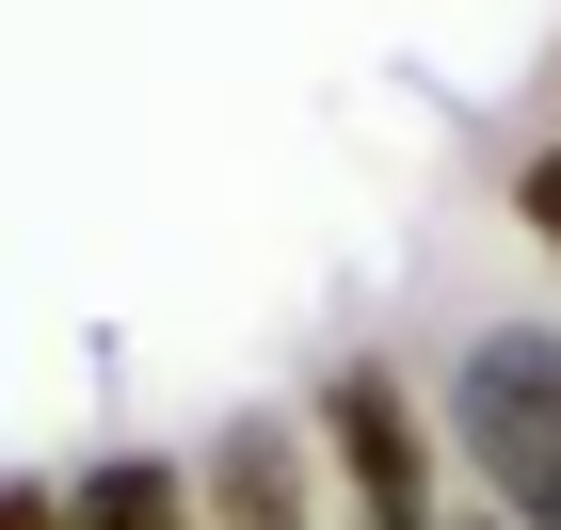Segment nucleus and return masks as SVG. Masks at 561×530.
Here are the masks:
<instances>
[{
  "label": "nucleus",
  "mask_w": 561,
  "mask_h": 530,
  "mask_svg": "<svg viewBox=\"0 0 561 530\" xmlns=\"http://www.w3.org/2000/svg\"><path fill=\"white\" fill-rule=\"evenodd\" d=\"M514 225L561 258V145H529V161H514Z\"/></svg>",
  "instance_id": "20e7f679"
},
{
  "label": "nucleus",
  "mask_w": 561,
  "mask_h": 530,
  "mask_svg": "<svg viewBox=\"0 0 561 530\" xmlns=\"http://www.w3.org/2000/svg\"><path fill=\"white\" fill-rule=\"evenodd\" d=\"M497 530H514V515H497Z\"/></svg>",
  "instance_id": "423d86ee"
},
{
  "label": "nucleus",
  "mask_w": 561,
  "mask_h": 530,
  "mask_svg": "<svg viewBox=\"0 0 561 530\" xmlns=\"http://www.w3.org/2000/svg\"><path fill=\"white\" fill-rule=\"evenodd\" d=\"M65 515L81 530H209V498H193V466H161V450H96L81 483H65Z\"/></svg>",
  "instance_id": "7ed1b4c3"
},
{
  "label": "nucleus",
  "mask_w": 561,
  "mask_h": 530,
  "mask_svg": "<svg viewBox=\"0 0 561 530\" xmlns=\"http://www.w3.org/2000/svg\"><path fill=\"white\" fill-rule=\"evenodd\" d=\"M0 530H81V515H65L48 483H0Z\"/></svg>",
  "instance_id": "39448f33"
},
{
  "label": "nucleus",
  "mask_w": 561,
  "mask_h": 530,
  "mask_svg": "<svg viewBox=\"0 0 561 530\" xmlns=\"http://www.w3.org/2000/svg\"><path fill=\"white\" fill-rule=\"evenodd\" d=\"M193 498H209V530H305L321 498H305V435L289 418H225L209 466H193Z\"/></svg>",
  "instance_id": "f03ea898"
},
{
  "label": "nucleus",
  "mask_w": 561,
  "mask_h": 530,
  "mask_svg": "<svg viewBox=\"0 0 561 530\" xmlns=\"http://www.w3.org/2000/svg\"><path fill=\"white\" fill-rule=\"evenodd\" d=\"M449 450H466L514 530H561V338L546 322H497L449 370Z\"/></svg>",
  "instance_id": "f257e3e1"
}]
</instances>
